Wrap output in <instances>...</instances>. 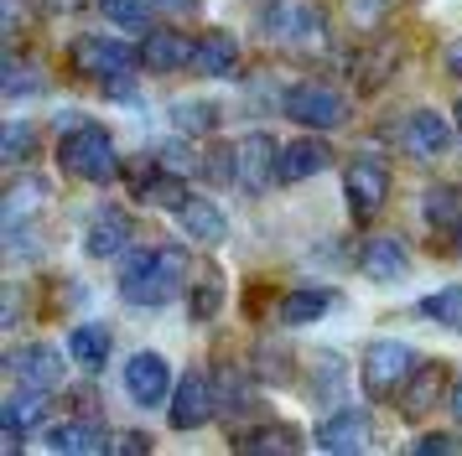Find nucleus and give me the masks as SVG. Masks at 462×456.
<instances>
[{
    "instance_id": "obj_32",
    "label": "nucleus",
    "mask_w": 462,
    "mask_h": 456,
    "mask_svg": "<svg viewBox=\"0 0 462 456\" xmlns=\"http://www.w3.org/2000/svg\"><path fill=\"white\" fill-rule=\"evenodd\" d=\"M171 124H177V135H208V130H218V104L208 99H188V104H177L171 109Z\"/></svg>"
},
{
    "instance_id": "obj_26",
    "label": "nucleus",
    "mask_w": 462,
    "mask_h": 456,
    "mask_svg": "<svg viewBox=\"0 0 462 456\" xmlns=\"http://www.w3.org/2000/svg\"><path fill=\"white\" fill-rule=\"evenodd\" d=\"M328 161H333V150H328L322 141L281 145V182H307V177H317V171H328Z\"/></svg>"
},
{
    "instance_id": "obj_47",
    "label": "nucleus",
    "mask_w": 462,
    "mask_h": 456,
    "mask_svg": "<svg viewBox=\"0 0 462 456\" xmlns=\"http://www.w3.org/2000/svg\"><path fill=\"white\" fill-rule=\"evenodd\" d=\"M457 130H462V99H457Z\"/></svg>"
},
{
    "instance_id": "obj_10",
    "label": "nucleus",
    "mask_w": 462,
    "mask_h": 456,
    "mask_svg": "<svg viewBox=\"0 0 462 456\" xmlns=\"http://www.w3.org/2000/svg\"><path fill=\"white\" fill-rule=\"evenodd\" d=\"M177 389V378H171V363L162 352H135L125 363V394L141 405V410H162Z\"/></svg>"
},
{
    "instance_id": "obj_16",
    "label": "nucleus",
    "mask_w": 462,
    "mask_h": 456,
    "mask_svg": "<svg viewBox=\"0 0 462 456\" xmlns=\"http://www.w3.org/2000/svg\"><path fill=\"white\" fill-rule=\"evenodd\" d=\"M42 425H47V394L22 389V394H11V399L0 405V431H5V451L11 456L22 451L26 431H42Z\"/></svg>"
},
{
    "instance_id": "obj_23",
    "label": "nucleus",
    "mask_w": 462,
    "mask_h": 456,
    "mask_svg": "<svg viewBox=\"0 0 462 456\" xmlns=\"http://www.w3.org/2000/svg\"><path fill=\"white\" fill-rule=\"evenodd\" d=\"M130 182H135V197L151 207H182V197H188V187H182V177L177 171H167V166L156 161V171H130Z\"/></svg>"
},
{
    "instance_id": "obj_42",
    "label": "nucleus",
    "mask_w": 462,
    "mask_h": 456,
    "mask_svg": "<svg viewBox=\"0 0 462 456\" xmlns=\"http://www.w3.org/2000/svg\"><path fill=\"white\" fill-rule=\"evenodd\" d=\"M16 316H22V290L11 286V290H5V316H0V322H5V332L16 327Z\"/></svg>"
},
{
    "instance_id": "obj_6",
    "label": "nucleus",
    "mask_w": 462,
    "mask_h": 456,
    "mask_svg": "<svg viewBox=\"0 0 462 456\" xmlns=\"http://www.w3.org/2000/svg\"><path fill=\"white\" fill-rule=\"evenodd\" d=\"M68 62H73V73L105 83V78L130 73V68H141V47H130L120 37H73L68 41Z\"/></svg>"
},
{
    "instance_id": "obj_18",
    "label": "nucleus",
    "mask_w": 462,
    "mask_h": 456,
    "mask_svg": "<svg viewBox=\"0 0 462 456\" xmlns=\"http://www.w3.org/2000/svg\"><path fill=\"white\" fill-rule=\"evenodd\" d=\"M177 223H182V233H188V239H198L203 249H218L224 239H229V218H224V207L208 203V197H198V192H188V197H182V207H177Z\"/></svg>"
},
{
    "instance_id": "obj_46",
    "label": "nucleus",
    "mask_w": 462,
    "mask_h": 456,
    "mask_svg": "<svg viewBox=\"0 0 462 456\" xmlns=\"http://www.w3.org/2000/svg\"><path fill=\"white\" fill-rule=\"evenodd\" d=\"M73 5H84V0H52L47 11H73Z\"/></svg>"
},
{
    "instance_id": "obj_9",
    "label": "nucleus",
    "mask_w": 462,
    "mask_h": 456,
    "mask_svg": "<svg viewBox=\"0 0 462 456\" xmlns=\"http://www.w3.org/2000/svg\"><path fill=\"white\" fill-rule=\"evenodd\" d=\"M317 451H333V456H358L374 446V420L369 410H333L322 425L312 431Z\"/></svg>"
},
{
    "instance_id": "obj_20",
    "label": "nucleus",
    "mask_w": 462,
    "mask_h": 456,
    "mask_svg": "<svg viewBox=\"0 0 462 456\" xmlns=\"http://www.w3.org/2000/svg\"><path fill=\"white\" fill-rule=\"evenodd\" d=\"M234 68H239V41H234V32L208 26L203 37H192V73H203V78H229Z\"/></svg>"
},
{
    "instance_id": "obj_12",
    "label": "nucleus",
    "mask_w": 462,
    "mask_h": 456,
    "mask_svg": "<svg viewBox=\"0 0 462 456\" xmlns=\"http://www.w3.org/2000/svg\"><path fill=\"white\" fill-rule=\"evenodd\" d=\"M275 182H281V145H275L265 130H254V135L239 141V187H245L250 197H260V192H271Z\"/></svg>"
},
{
    "instance_id": "obj_24",
    "label": "nucleus",
    "mask_w": 462,
    "mask_h": 456,
    "mask_svg": "<svg viewBox=\"0 0 462 456\" xmlns=\"http://www.w3.org/2000/svg\"><path fill=\"white\" fill-rule=\"evenodd\" d=\"M333 306H337V290L301 286V290H286V296H281V322H286V327H307L317 316H328Z\"/></svg>"
},
{
    "instance_id": "obj_19",
    "label": "nucleus",
    "mask_w": 462,
    "mask_h": 456,
    "mask_svg": "<svg viewBox=\"0 0 462 456\" xmlns=\"http://www.w3.org/2000/svg\"><path fill=\"white\" fill-rule=\"evenodd\" d=\"M141 68H151V73L192 68V37H182L177 26H151L146 41H141Z\"/></svg>"
},
{
    "instance_id": "obj_22",
    "label": "nucleus",
    "mask_w": 462,
    "mask_h": 456,
    "mask_svg": "<svg viewBox=\"0 0 462 456\" xmlns=\"http://www.w3.org/2000/svg\"><path fill=\"white\" fill-rule=\"evenodd\" d=\"M405 145H411L416 156H441V150L452 145V124L441 120L437 109H411V114H405Z\"/></svg>"
},
{
    "instance_id": "obj_14",
    "label": "nucleus",
    "mask_w": 462,
    "mask_h": 456,
    "mask_svg": "<svg viewBox=\"0 0 462 456\" xmlns=\"http://www.w3.org/2000/svg\"><path fill=\"white\" fill-rule=\"evenodd\" d=\"M52 203V187L37 177V171H16L11 187H5V197H0V218H5V233L11 228H26L37 223V213Z\"/></svg>"
},
{
    "instance_id": "obj_40",
    "label": "nucleus",
    "mask_w": 462,
    "mask_h": 456,
    "mask_svg": "<svg viewBox=\"0 0 462 456\" xmlns=\"http://www.w3.org/2000/svg\"><path fill=\"white\" fill-rule=\"evenodd\" d=\"M115 451H151V435H135V431H120V435H115Z\"/></svg>"
},
{
    "instance_id": "obj_31",
    "label": "nucleus",
    "mask_w": 462,
    "mask_h": 456,
    "mask_svg": "<svg viewBox=\"0 0 462 456\" xmlns=\"http://www.w3.org/2000/svg\"><path fill=\"white\" fill-rule=\"evenodd\" d=\"M420 207H426V223L441 228V233H457L462 228V187H431Z\"/></svg>"
},
{
    "instance_id": "obj_11",
    "label": "nucleus",
    "mask_w": 462,
    "mask_h": 456,
    "mask_svg": "<svg viewBox=\"0 0 462 456\" xmlns=\"http://www.w3.org/2000/svg\"><path fill=\"white\" fill-rule=\"evenodd\" d=\"M447 389H452V369L447 363H437V358H426V363H416L411 369V378L400 384V415L405 420H420L426 410H437L441 399H447Z\"/></svg>"
},
{
    "instance_id": "obj_29",
    "label": "nucleus",
    "mask_w": 462,
    "mask_h": 456,
    "mask_svg": "<svg viewBox=\"0 0 462 456\" xmlns=\"http://www.w3.org/2000/svg\"><path fill=\"white\" fill-rule=\"evenodd\" d=\"M37 145H42V130L26 120H11L5 124V135H0V161H5V171L16 177L26 161H37Z\"/></svg>"
},
{
    "instance_id": "obj_34",
    "label": "nucleus",
    "mask_w": 462,
    "mask_h": 456,
    "mask_svg": "<svg viewBox=\"0 0 462 456\" xmlns=\"http://www.w3.org/2000/svg\"><path fill=\"white\" fill-rule=\"evenodd\" d=\"M420 316H431L441 327H457L462 332V286H441L420 301Z\"/></svg>"
},
{
    "instance_id": "obj_17",
    "label": "nucleus",
    "mask_w": 462,
    "mask_h": 456,
    "mask_svg": "<svg viewBox=\"0 0 462 456\" xmlns=\"http://www.w3.org/2000/svg\"><path fill=\"white\" fill-rule=\"evenodd\" d=\"M400 62H405V41L400 37H379L354 58V83L364 88V94H374V88H384V83L395 78Z\"/></svg>"
},
{
    "instance_id": "obj_39",
    "label": "nucleus",
    "mask_w": 462,
    "mask_h": 456,
    "mask_svg": "<svg viewBox=\"0 0 462 456\" xmlns=\"http://www.w3.org/2000/svg\"><path fill=\"white\" fill-rule=\"evenodd\" d=\"M99 88H105V99H115V104H135V99H141V94H135V78H130V73H120V78H105Z\"/></svg>"
},
{
    "instance_id": "obj_37",
    "label": "nucleus",
    "mask_w": 462,
    "mask_h": 456,
    "mask_svg": "<svg viewBox=\"0 0 462 456\" xmlns=\"http://www.w3.org/2000/svg\"><path fill=\"white\" fill-rule=\"evenodd\" d=\"M343 5H348V21L354 26H379V21L390 16L395 0H343Z\"/></svg>"
},
{
    "instance_id": "obj_36",
    "label": "nucleus",
    "mask_w": 462,
    "mask_h": 456,
    "mask_svg": "<svg viewBox=\"0 0 462 456\" xmlns=\"http://www.w3.org/2000/svg\"><path fill=\"white\" fill-rule=\"evenodd\" d=\"M192 135H182V141H167V145H156V161L167 166V171H177V177H188V171H198L203 166V150H192Z\"/></svg>"
},
{
    "instance_id": "obj_13",
    "label": "nucleus",
    "mask_w": 462,
    "mask_h": 456,
    "mask_svg": "<svg viewBox=\"0 0 462 456\" xmlns=\"http://www.w3.org/2000/svg\"><path fill=\"white\" fill-rule=\"evenodd\" d=\"M130 244H135V218H130L125 207H99L88 218V233H84L88 260H120Z\"/></svg>"
},
{
    "instance_id": "obj_3",
    "label": "nucleus",
    "mask_w": 462,
    "mask_h": 456,
    "mask_svg": "<svg viewBox=\"0 0 462 456\" xmlns=\"http://www.w3.org/2000/svg\"><path fill=\"white\" fill-rule=\"evenodd\" d=\"M343 203H348V213L358 223L384 213V203H390V166H384V156H374V150L348 156V166H343Z\"/></svg>"
},
{
    "instance_id": "obj_27",
    "label": "nucleus",
    "mask_w": 462,
    "mask_h": 456,
    "mask_svg": "<svg viewBox=\"0 0 462 456\" xmlns=\"http://www.w3.org/2000/svg\"><path fill=\"white\" fill-rule=\"evenodd\" d=\"M109 348H115V342H109V327H99V322H84V327L68 332V358H73L79 369H88V373L105 369Z\"/></svg>"
},
{
    "instance_id": "obj_38",
    "label": "nucleus",
    "mask_w": 462,
    "mask_h": 456,
    "mask_svg": "<svg viewBox=\"0 0 462 456\" xmlns=\"http://www.w3.org/2000/svg\"><path fill=\"white\" fill-rule=\"evenodd\" d=\"M416 451H420V456H452V451H462V435H457V431L420 435V441H416Z\"/></svg>"
},
{
    "instance_id": "obj_30",
    "label": "nucleus",
    "mask_w": 462,
    "mask_h": 456,
    "mask_svg": "<svg viewBox=\"0 0 462 456\" xmlns=\"http://www.w3.org/2000/svg\"><path fill=\"white\" fill-rule=\"evenodd\" d=\"M47 73L37 68V58H22V52H5V73H0V94L5 99H26V94H42Z\"/></svg>"
},
{
    "instance_id": "obj_5",
    "label": "nucleus",
    "mask_w": 462,
    "mask_h": 456,
    "mask_svg": "<svg viewBox=\"0 0 462 456\" xmlns=\"http://www.w3.org/2000/svg\"><path fill=\"white\" fill-rule=\"evenodd\" d=\"M281 114L307 124V130H337L348 120V99L337 94L333 83H291L281 94Z\"/></svg>"
},
{
    "instance_id": "obj_25",
    "label": "nucleus",
    "mask_w": 462,
    "mask_h": 456,
    "mask_svg": "<svg viewBox=\"0 0 462 456\" xmlns=\"http://www.w3.org/2000/svg\"><path fill=\"white\" fill-rule=\"evenodd\" d=\"M234 446L250 456H291V451H301V435L286 420H271V425H254V431L234 435Z\"/></svg>"
},
{
    "instance_id": "obj_44",
    "label": "nucleus",
    "mask_w": 462,
    "mask_h": 456,
    "mask_svg": "<svg viewBox=\"0 0 462 456\" xmlns=\"http://www.w3.org/2000/svg\"><path fill=\"white\" fill-rule=\"evenodd\" d=\"M447 73H452V78H462V37L447 47Z\"/></svg>"
},
{
    "instance_id": "obj_1",
    "label": "nucleus",
    "mask_w": 462,
    "mask_h": 456,
    "mask_svg": "<svg viewBox=\"0 0 462 456\" xmlns=\"http://www.w3.org/2000/svg\"><path fill=\"white\" fill-rule=\"evenodd\" d=\"M188 280V249L182 244H146V249H125L115 286L130 306H167L171 296Z\"/></svg>"
},
{
    "instance_id": "obj_43",
    "label": "nucleus",
    "mask_w": 462,
    "mask_h": 456,
    "mask_svg": "<svg viewBox=\"0 0 462 456\" xmlns=\"http://www.w3.org/2000/svg\"><path fill=\"white\" fill-rule=\"evenodd\" d=\"M447 410H452V420L462 425V373L452 378V389H447Z\"/></svg>"
},
{
    "instance_id": "obj_41",
    "label": "nucleus",
    "mask_w": 462,
    "mask_h": 456,
    "mask_svg": "<svg viewBox=\"0 0 462 456\" xmlns=\"http://www.w3.org/2000/svg\"><path fill=\"white\" fill-rule=\"evenodd\" d=\"M16 26H22V0H5V47H16Z\"/></svg>"
},
{
    "instance_id": "obj_2",
    "label": "nucleus",
    "mask_w": 462,
    "mask_h": 456,
    "mask_svg": "<svg viewBox=\"0 0 462 456\" xmlns=\"http://www.w3.org/2000/svg\"><path fill=\"white\" fill-rule=\"evenodd\" d=\"M58 166L68 177L88 187H109L120 177V150L99 120H63V141H58Z\"/></svg>"
},
{
    "instance_id": "obj_33",
    "label": "nucleus",
    "mask_w": 462,
    "mask_h": 456,
    "mask_svg": "<svg viewBox=\"0 0 462 456\" xmlns=\"http://www.w3.org/2000/svg\"><path fill=\"white\" fill-rule=\"evenodd\" d=\"M151 5L156 0H99L109 26H120V32H151Z\"/></svg>"
},
{
    "instance_id": "obj_8",
    "label": "nucleus",
    "mask_w": 462,
    "mask_h": 456,
    "mask_svg": "<svg viewBox=\"0 0 462 456\" xmlns=\"http://www.w3.org/2000/svg\"><path fill=\"white\" fill-rule=\"evenodd\" d=\"M5 378H16L22 389H37V394H52L63 389V358L58 348H47V342H26V348H11L5 352Z\"/></svg>"
},
{
    "instance_id": "obj_45",
    "label": "nucleus",
    "mask_w": 462,
    "mask_h": 456,
    "mask_svg": "<svg viewBox=\"0 0 462 456\" xmlns=\"http://www.w3.org/2000/svg\"><path fill=\"white\" fill-rule=\"evenodd\" d=\"M156 5H167V11H192L198 0H156Z\"/></svg>"
},
{
    "instance_id": "obj_7",
    "label": "nucleus",
    "mask_w": 462,
    "mask_h": 456,
    "mask_svg": "<svg viewBox=\"0 0 462 456\" xmlns=\"http://www.w3.org/2000/svg\"><path fill=\"white\" fill-rule=\"evenodd\" d=\"M167 415H171V431H198L218 415V384H213L208 369H188L177 378V389L167 399Z\"/></svg>"
},
{
    "instance_id": "obj_48",
    "label": "nucleus",
    "mask_w": 462,
    "mask_h": 456,
    "mask_svg": "<svg viewBox=\"0 0 462 456\" xmlns=\"http://www.w3.org/2000/svg\"><path fill=\"white\" fill-rule=\"evenodd\" d=\"M457 244H462V228H457Z\"/></svg>"
},
{
    "instance_id": "obj_35",
    "label": "nucleus",
    "mask_w": 462,
    "mask_h": 456,
    "mask_svg": "<svg viewBox=\"0 0 462 456\" xmlns=\"http://www.w3.org/2000/svg\"><path fill=\"white\" fill-rule=\"evenodd\" d=\"M218 306H224V280H218V269H203V280L192 286V316L198 322H208V316H218Z\"/></svg>"
},
{
    "instance_id": "obj_21",
    "label": "nucleus",
    "mask_w": 462,
    "mask_h": 456,
    "mask_svg": "<svg viewBox=\"0 0 462 456\" xmlns=\"http://www.w3.org/2000/svg\"><path fill=\"white\" fill-rule=\"evenodd\" d=\"M47 446L63 451V456H73V451L99 456V451H115V435H105L94 420H68V425H52L47 431Z\"/></svg>"
},
{
    "instance_id": "obj_28",
    "label": "nucleus",
    "mask_w": 462,
    "mask_h": 456,
    "mask_svg": "<svg viewBox=\"0 0 462 456\" xmlns=\"http://www.w3.org/2000/svg\"><path fill=\"white\" fill-rule=\"evenodd\" d=\"M286 47H296L301 58H322L328 52V16L317 5H296V21L286 32Z\"/></svg>"
},
{
    "instance_id": "obj_4",
    "label": "nucleus",
    "mask_w": 462,
    "mask_h": 456,
    "mask_svg": "<svg viewBox=\"0 0 462 456\" xmlns=\"http://www.w3.org/2000/svg\"><path fill=\"white\" fill-rule=\"evenodd\" d=\"M411 369H416V352L405 348V342H395V337H384V342H369V348H364L358 384H364L369 399H395L400 384L411 378Z\"/></svg>"
},
{
    "instance_id": "obj_15",
    "label": "nucleus",
    "mask_w": 462,
    "mask_h": 456,
    "mask_svg": "<svg viewBox=\"0 0 462 456\" xmlns=\"http://www.w3.org/2000/svg\"><path fill=\"white\" fill-rule=\"evenodd\" d=\"M358 269H364L374 286H395L400 275L411 269V249H405V239H395V233H369V239L358 244Z\"/></svg>"
}]
</instances>
